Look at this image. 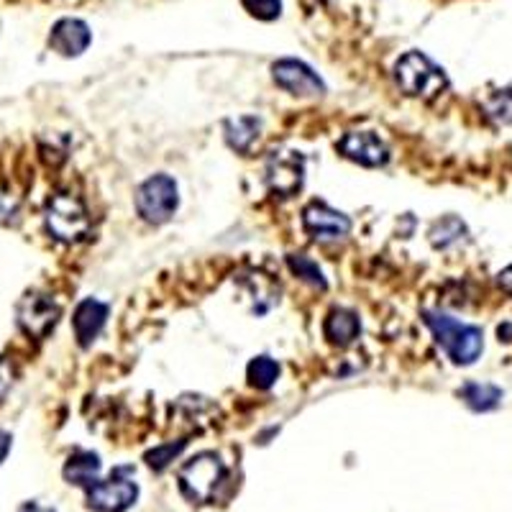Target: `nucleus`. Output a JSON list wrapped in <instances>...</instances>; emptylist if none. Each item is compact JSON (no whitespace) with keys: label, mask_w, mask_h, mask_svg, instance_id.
Wrapping results in <instances>:
<instances>
[{"label":"nucleus","mask_w":512,"mask_h":512,"mask_svg":"<svg viewBox=\"0 0 512 512\" xmlns=\"http://www.w3.org/2000/svg\"><path fill=\"white\" fill-rule=\"evenodd\" d=\"M259 131H262V121L256 116H239L228 118L226 121V141L231 149L236 152H249L251 144L259 139Z\"/></svg>","instance_id":"16"},{"label":"nucleus","mask_w":512,"mask_h":512,"mask_svg":"<svg viewBox=\"0 0 512 512\" xmlns=\"http://www.w3.org/2000/svg\"><path fill=\"white\" fill-rule=\"evenodd\" d=\"M18 512H44V510H39V507H36L34 502H26V505L21 507V510H18Z\"/></svg>","instance_id":"28"},{"label":"nucleus","mask_w":512,"mask_h":512,"mask_svg":"<svg viewBox=\"0 0 512 512\" xmlns=\"http://www.w3.org/2000/svg\"><path fill=\"white\" fill-rule=\"evenodd\" d=\"M185 446H187V441H177V443L172 441V443H164V446H157L154 451H149V454H146V464L152 466L154 472H164V469H167V466L172 464L177 456H180V451Z\"/></svg>","instance_id":"22"},{"label":"nucleus","mask_w":512,"mask_h":512,"mask_svg":"<svg viewBox=\"0 0 512 512\" xmlns=\"http://www.w3.org/2000/svg\"><path fill=\"white\" fill-rule=\"evenodd\" d=\"M246 377H249V384L256 390H269L280 379V364L272 356H256V359H251L249 369H246Z\"/></svg>","instance_id":"18"},{"label":"nucleus","mask_w":512,"mask_h":512,"mask_svg":"<svg viewBox=\"0 0 512 512\" xmlns=\"http://www.w3.org/2000/svg\"><path fill=\"white\" fill-rule=\"evenodd\" d=\"M11 433H6V431H0V464H3V461H6V456H8V451H11Z\"/></svg>","instance_id":"27"},{"label":"nucleus","mask_w":512,"mask_h":512,"mask_svg":"<svg viewBox=\"0 0 512 512\" xmlns=\"http://www.w3.org/2000/svg\"><path fill=\"white\" fill-rule=\"evenodd\" d=\"M323 333L326 338L331 341L333 346H349L354 344L356 338L361 333V320L354 310H346V308H336L328 313L326 323H323Z\"/></svg>","instance_id":"14"},{"label":"nucleus","mask_w":512,"mask_h":512,"mask_svg":"<svg viewBox=\"0 0 512 512\" xmlns=\"http://www.w3.org/2000/svg\"><path fill=\"white\" fill-rule=\"evenodd\" d=\"M136 497H139L136 482L118 477V474H113L105 482L98 479L93 487H88V507L95 512H126L128 507L134 505Z\"/></svg>","instance_id":"9"},{"label":"nucleus","mask_w":512,"mask_h":512,"mask_svg":"<svg viewBox=\"0 0 512 512\" xmlns=\"http://www.w3.org/2000/svg\"><path fill=\"white\" fill-rule=\"evenodd\" d=\"M64 479L77 487H93L100 474V456L93 451H75L64 464Z\"/></svg>","instance_id":"15"},{"label":"nucleus","mask_w":512,"mask_h":512,"mask_svg":"<svg viewBox=\"0 0 512 512\" xmlns=\"http://www.w3.org/2000/svg\"><path fill=\"white\" fill-rule=\"evenodd\" d=\"M461 400L469 405L477 413H487V410H495L497 405L502 402V390L495 387V384H479V382H469L464 384L459 390Z\"/></svg>","instance_id":"17"},{"label":"nucleus","mask_w":512,"mask_h":512,"mask_svg":"<svg viewBox=\"0 0 512 512\" xmlns=\"http://www.w3.org/2000/svg\"><path fill=\"white\" fill-rule=\"evenodd\" d=\"M425 326L431 328L436 336L438 346L448 354V359L461 367H469L482 356L484 351V333L482 328L461 323V320L451 318L446 313H436V310H425L423 313Z\"/></svg>","instance_id":"1"},{"label":"nucleus","mask_w":512,"mask_h":512,"mask_svg":"<svg viewBox=\"0 0 512 512\" xmlns=\"http://www.w3.org/2000/svg\"><path fill=\"white\" fill-rule=\"evenodd\" d=\"M180 195H177V182L169 175H154L136 190V210L146 223L162 226L177 213Z\"/></svg>","instance_id":"5"},{"label":"nucleus","mask_w":512,"mask_h":512,"mask_svg":"<svg viewBox=\"0 0 512 512\" xmlns=\"http://www.w3.org/2000/svg\"><path fill=\"white\" fill-rule=\"evenodd\" d=\"M105 318H108V305L95 300V297H85L75 310V318H72V326H75V338L82 349H88L95 338L100 336L105 326Z\"/></svg>","instance_id":"13"},{"label":"nucleus","mask_w":512,"mask_h":512,"mask_svg":"<svg viewBox=\"0 0 512 512\" xmlns=\"http://www.w3.org/2000/svg\"><path fill=\"white\" fill-rule=\"evenodd\" d=\"M264 180L277 198H292L303 190L305 157L300 152H272L264 167Z\"/></svg>","instance_id":"7"},{"label":"nucleus","mask_w":512,"mask_h":512,"mask_svg":"<svg viewBox=\"0 0 512 512\" xmlns=\"http://www.w3.org/2000/svg\"><path fill=\"white\" fill-rule=\"evenodd\" d=\"M484 111L500 126H512V90H500L484 100Z\"/></svg>","instance_id":"21"},{"label":"nucleus","mask_w":512,"mask_h":512,"mask_svg":"<svg viewBox=\"0 0 512 512\" xmlns=\"http://www.w3.org/2000/svg\"><path fill=\"white\" fill-rule=\"evenodd\" d=\"M395 80L410 98L431 100L448 88V75L423 52L402 54L395 64Z\"/></svg>","instance_id":"3"},{"label":"nucleus","mask_w":512,"mask_h":512,"mask_svg":"<svg viewBox=\"0 0 512 512\" xmlns=\"http://www.w3.org/2000/svg\"><path fill=\"white\" fill-rule=\"evenodd\" d=\"M21 213V198L11 187L0 185V223H13Z\"/></svg>","instance_id":"24"},{"label":"nucleus","mask_w":512,"mask_h":512,"mask_svg":"<svg viewBox=\"0 0 512 512\" xmlns=\"http://www.w3.org/2000/svg\"><path fill=\"white\" fill-rule=\"evenodd\" d=\"M497 285H500L502 290L507 292V295H512V264L507 269H502L500 274H497Z\"/></svg>","instance_id":"26"},{"label":"nucleus","mask_w":512,"mask_h":512,"mask_svg":"<svg viewBox=\"0 0 512 512\" xmlns=\"http://www.w3.org/2000/svg\"><path fill=\"white\" fill-rule=\"evenodd\" d=\"M338 152L361 167H384L390 162V149L372 131H349L338 141Z\"/></svg>","instance_id":"11"},{"label":"nucleus","mask_w":512,"mask_h":512,"mask_svg":"<svg viewBox=\"0 0 512 512\" xmlns=\"http://www.w3.org/2000/svg\"><path fill=\"white\" fill-rule=\"evenodd\" d=\"M466 236V226L456 216H448L443 221H438L431 228V241L436 249H448L451 244H459Z\"/></svg>","instance_id":"19"},{"label":"nucleus","mask_w":512,"mask_h":512,"mask_svg":"<svg viewBox=\"0 0 512 512\" xmlns=\"http://www.w3.org/2000/svg\"><path fill=\"white\" fill-rule=\"evenodd\" d=\"M272 77L282 90L300 95V98H320L326 93V82L320 80L318 72L310 64H305L303 59H277L272 64Z\"/></svg>","instance_id":"8"},{"label":"nucleus","mask_w":512,"mask_h":512,"mask_svg":"<svg viewBox=\"0 0 512 512\" xmlns=\"http://www.w3.org/2000/svg\"><path fill=\"white\" fill-rule=\"evenodd\" d=\"M59 315H62V308L57 305V300L39 290L26 292L16 305L18 328L29 338H36V341L47 338L54 331Z\"/></svg>","instance_id":"6"},{"label":"nucleus","mask_w":512,"mask_h":512,"mask_svg":"<svg viewBox=\"0 0 512 512\" xmlns=\"http://www.w3.org/2000/svg\"><path fill=\"white\" fill-rule=\"evenodd\" d=\"M287 264H290L292 272H295L297 277H300V280L308 282V285L318 287V290H326V287H328L326 277H323L320 267L313 262V259H310V256L290 254V256H287Z\"/></svg>","instance_id":"20"},{"label":"nucleus","mask_w":512,"mask_h":512,"mask_svg":"<svg viewBox=\"0 0 512 512\" xmlns=\"http://www.w3.org/2000/svg\"><path fill=\"white\" fill-rule=\"evenodd\" d=\"M177 482H180L182 495L187 500L198 502V505H208L218 495L223 482H226V464L221 461V456L203 451V454L192 456L190 461L180 466Z\"/></svg>","instance_id":"4"},{"label":"nucleus","mask_w":512,"mask_h":512,"mask_svg":"<svg viewBox=\"0 0 512 512\" xmlns=\"http://www.w3.org/2000/svg\"><path fill=\"white\" fill-rule=\"evenodd\" d=\"M13 377H16V372H13V364L6 359V356H0V402L6 400V395L11 392Z\"/></svg>","instance_id":"25"},{"label":"nucleus","mask_w":512,"mask_h":512,"mask_svg":"<svg viewBox=\"0 0 512 512\" xmlns=\"http://www.w3.org/2000/svg\"><path fill=\"white\" fill-rule=\"evenodd\" d=\"M241 6L259 21H277L282 16V0H241Z\"/></svg>","instance_id":"23"},{"label":"nucleus","mask_w":512,"mask_h":512,"mask_svg":"<svg viewBox=\"0 0 512 512\" xmlns=\"http://www.w3.org/2000/svg\"><path fill=\"white\" fill-rule=\"evenodd\" d=\"M44 226L59 244H80L90 233L88 208L72 192H54L44 210Z\"/></svg>","instance_id":"2"},{"label":"nucleus","mask_w":512,"mask_h":512,"mask_svg":"<svg viewBox=\"0 0 512 512\" xmlns=\"http://www.w3.org/2000/svg\"><path fill=\"white\" fill-rule=\"evenodd\" d=\"M303 226L315 241H338L351 233V218L326 203H310L303 210Z\"/></svg>","instance_id":"10"},{"label":"nucleus","mask_w":512,"mask_h":512,"mask_svg":"<svg viewBox=\"0 0 512 512\" xmlns=\"http://www.w3.org/2000/svg\"><path fill=\"white\" fill-rule=\"evenodd\" d=\"M93 41V31L82 18H59L49 34V47L62 57H80Z\"/></svg>","instance_id":"12"}]
</instances>
